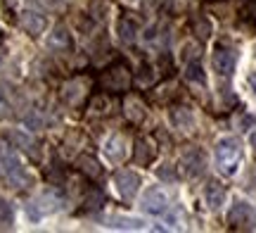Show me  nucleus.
<instances>
[{"label":"nucleus","mask_w":256,"mask_h":233,"mask_svg":"<svg viewBox=\"0 0 256 233\" xmlns=\"http://www.w3.org/2000/svg\"><path fill=\"white\" fill-rule=\"evenodd\" d=\"M12 140H14L22 150H26L28 155H36V143H34V138H31V136L22 133V131H14V133H12Z\"/></svg>","instance_id":"aec40b11"},{"label":"nucleus","mask_w":256,"mask_h":233,"mask_svg":"<svg viewBox=\"0 0 256 233\" xmlns=\"http://www.w3.org/2000/svg\"><path fill=\"white\" fill-rule=\"evenodd\" d=\"M0 174L12 188H26L31 183L26 169L22 167V159H19L14 145H10L5 140H0Z\"/></svg>","instance_id":"f257e3e1"},{"label":"nucleus","mask_w":256,"mask_h":233,"mask_svg":"<svg viewBox=\"0 0 256 233\" xmlns=\"http://www.w3.org/2000/svg\"><path fill=\"white\" fill-rule=\"evenodd\" d=\"M57 207H60V197L52 195V193H43V195L36 197L34 202H28L26 212L31 219H40V216L48 214V212H55Z\"/></svg>","instance_id":"1a4fd4ad"},{"label":"nucleus","mask_w":256,"mask_h":233,"mask_svg":"<svg viewBox=\"0 0 256 233\" xmlns=\"http://www.w3.org/2000/svg\"><path fill=\"white\" fill-rule=\"evenodd\" d=\"M48 46L52 48V50H69L72 48V36H69V31L64 27H57L50 38H48Z\"/></svg>","instance_id":"6ab92c4d"},{"label":"nucleus","mask_w":256,"mask_h":233,"mask_svg":"<svg viewBox=\"0 0 256 233\" xmlns=\"http://www.w3.org/2000/svg\"><path fill=\"white\" fill-rule=\"evenodd\" d=\"M0 221L2 224H12V207L5 200H0Z\"/></svg>","instance_id":"a878e982"},{"label":"nucleus","mask_w":256,"mask_h":233,"mask_svg":"<svg viewBox=\"0 0 256 233\" xmlns=\"http://www.w3.org/2000/svg\"><path fill=\"white\" fill-rule=\"evenodd\" d=\"M88 91H90V84H88V79H83V76H76L72 79L69 84L62 88V98L66 105H72V107H78V105L88 98Z\"/></svg>","instance_id":"39448f33"},{"label":"nucleus","mask_w":256,"mask_h":233,"mask_svg":"<svg viewBox=\"0 0 256 233\" xmlns=\"http://www.w3.org/2000/svg\"><path fill=\"white\" fill-rule=\"evenodd\" d=\"M254 221V209L244 200H235V205L228 212V226L230 228H247Z\"/></svg>","instance_id":"6e6552de"},{"label":"nucleus","mask_w":256,"mask_h":233,"mask_svg":"<svg viewBox=\"0 0 256 233\" xmlns=\"http://www.w3.org/2000/svg\"><path fill=\"white\" fill-rule=\"evenodd\" d=\"M156 174H159V178H166V181H176V171L168 167V164H166V169H159Z\"/></svg>","instance_id":"bb28decb"},{"label":"nucleus","mask_w":256,"mask_h":233,"mask_svg":"<svg viewBox=\"0 0 256 233\" xmlns=\"http://www.w3.org/2000/svg\"><path fill=\"white\" fill-rule=\"evenodd\" d=\"M74 167L78 169L81 174H86L88 178H98L102 174V167L100 162L92 157V155H81V157H76V162H74Z\"/></svg>","instance_id":"2eb2a0df"},{"label":"nucleus","mask_w":256,"mask_h":233,"mask_svg":"<svg viewBox=\"0 0 256 233\" xmlns=\"http://www.w3.org/2000/svg\"><path fill=\"white\" fill-rule=\"evenodd\" d=\"M140 207L147 214H164L168 209V195L162 188H147L142 200H140Z\"/></svg>","instance_id":"423d86ee"},{"label":"nucleus","mask_w":256,"mask_h":233,"mask_svg":"<svg viewBox=\"0 0 256 233\" xmlns=\"http://www.w3.org/2000/svg\"><path fill=\"white\" fill-rule=\"evenodd\" d=\"M204 200H206L209 209H218L223 205V200H226V188L220 186L218 181H209L206 188H204Z\"/></svg>","instance_id":"4468645a"},{"label":"nucleus","mask_w":256,"mask_h":233,"mask_svg":"<svg viewBox=\"0 0 256 233\" xmlns=\"http://www.w3.org/2000/svg\"><path fill=\"white\" fill-rule=\"evenodd\" d=\"M114 186H116V190L121 193L124 200H133L138 188H140V176H138L133 169H119L114 174Z\"/></svg>","instance_id":"20e7f679"},{"label":"nucleus","mask_w":256,"mask_h":233,"mask_svg":"<svg viewBox=\"0 0 256 233\" xmlns=\"http://www.w3.org/2000/svg\"><path fill=\"white\" fill-rule=\"evenodd\" d=\"M19 27L26 31L28 36H38V34H43L48 27V22L43 15H38L34 10H26V12H22L19 15Z\"/></svg>","instance_id":"9d476101"},{"label":"nucleus","mask_w":256,"mask_h":233,"mask_svg":"<svg viewBox=\"0 0 256 233\" xmlns=\"http://www.w3.org/2000/svg\"><path fill=\"white\" fill-rule=\"evenodd\" d=\"M140 81H142V84H152V67H145V69H142Z\"/></svg>","instance_id":"cd10ccee"},{"label":"nucleus","mask_w":256,"mask_h":233,"mask_svg":"<svg viewBox=\"0 0 256 233\" xmlns=\"http://www.w3.org/2000/svg\"><path fill=\"white\" fill-rule=\"evenodd\" d=\"M183 57L188 62H194V60L200 57V46H197V43H188V46L183 48Z\"/></svg>","instance_id":"393cba45"},{"label":"nucleus","mask_w":256,"mask_h":233,"mask_svg":"<svg viewBox=\"0 0 256 233\" xmlns=\"http://www.w3.org/2000/svg\"><path fill=\"white\" fill-rule=\"evenodd\" d=\"M214 159H216V169L223 176H232L240 169L242 162V145L238 138H220L214 148Z\"/></svg>","instance_id":"f03ea898"},{"label":"nucleus","mask_w":256,"mask_h":233,"mask_svg":"<svg viewBox=\"0 0 256 233\" xmlns=\"http://www.w3.org/2000/svg\"><path fill=\"white\" fill-rule=\"evenodd\" d=\"M138 27H140V19H138L136 15L121 17V22H119L121 41H124V43H133V41H136V34H138Z\"/></svg>","instance_id":"f3484780"},{"label":"nucleus","mask_w":256,"mask_h":233,"mask_svg":"<svg viewBox=\"0 0 256 233\" xmlns=\"http://www.w3.org/2000/svg\"><path fill=\"white\" fill-rule=\"evenodd\" d=\"M171 124H174L176 129L188 131L194 126V117H192V112L188 107H174L171 110Z\"/></svg>","instance_id":"a211bd4d"},{"label":"nucleus","mask_w":256,"mask_h":233,"mask_svg":"<svg viewBox=\"0 0 256 233\" xmlns=\"http://www.w3.org/2000/svg\"><path fill=\"white\" fill-rule=\"evenodd\" d=\"M192 34L200 38V41H206V38L211 36V24L206 22V19L197 17L194 22H192Z\"/></svg>","instance_id":"4be33fe9"},{"label":"nucleus","mask_w":256,"mask_h":233,"mask_svg":"<svg viewBox=\"0 0 256 233\" xmlns=\"http://www.w3.org/2000/svg\"><path fill=\"white\" fill-rule=\"evenodd\" d=\"M124 114H126V119L130 121V124H142V121H145V114H147V107L142 105V100H138V98H126Z\"/></svg>","instance_id":"f8f14e48"},{"label":"nucleus","mask_w":256,"mask_h":233,"mask_svg":"<svg viewBox=\"0 0 256 233\" xmlns=\"http://www.w3.org/2000/svg\"><path fill=\"white\" fill-rule=\"evenodd\" d=\"M102 84H104V91H110V93H126L130 88V69H128V65L116 62L114 67H110L102 76Z\"/></svg>","instance_id":"7ed1b4c3"},{"label":"nucleus","mask_w":256,"mask_h":233,"mask_svg":"<svg viewBox=\"0 0 256 233\" xmlns=\"http://www.w3.org/2000/svg\"><path fill=\"white\" fill-rule=\"evenodd\" d=\"M154 155H156V145L150 138L136 140V155H133L136 164H150V162L154 159Z\"/></svg>","instance_id":"ddd939ff"},{"label":"nucleus","mask_w":256,"mask_h":233,"mask_svg":"<svg viewBox=\"0 0 256 233\" xmlns=\"http://www.w3.org/2000/svg\"><path fill=\"white\" fill-rule=\"evenodd\" d=\"M104 155H107L110 162H121L126 157V140H124V136H112L107 140V145H104Z\"/></svg>","instance_id":"dca6fc26"},{"label":"nucleus","mask_w":256,"mask_h":233,"mask_svg":"<svg viewBox=\"0 0 256 233\" xmlns=\"http://www.w3.org/2000/svg\"><path fill=\"white\" fill-rule=\"evenodd\" d=\"M204 167H206V162H204V155H202L197 148L188 150L183 155V169H185V176L190 178H197L204 171Z\"/></svg>","instance_id":"9b49d317"},{"label":"nucleus","mask_w":256,"mask_h":233,"mask_svg":"<svg viewBox=\"0 0 256 233\" xmlns=\"http://www.w3.org/2000/svg\"><path fill=\"white\" fill-rule=\"evenodd\" d=\"M5 114H8V100H5V93L0 88V117H5Z\"/></svg>","instance_id":"c85d7f7f"},{"label":"nucleus","mask_w":256,"mask_h":233,"mask_svg":"<svg viewBox=\"0 0 256 233\" xmlns=\"http://www.w3.org/2000/svg\"><path fill=\"white\" fill-rule=\"evenodd\" d=\"M249 86H252V91L256 93V74H252L249 76Z\"/></svg>","instance_id":"c756f323"},{"label":"nucleus","mask_w":256,"mask_h":233,"mask_svg":"<svg viewBox=\"0 0 256 233\" xmlns=\"http://www.w3.org/2000/svg\"><path fill=\"white\" fill-rule=\"evenodd\" d=\"M211 65L218 72L220 76H230L235 72V65H238V50L235 48H216V53L211 57Z\"/></svg>","instance_id":"0eeeda50"},{"label":"nucleus","mask_w":256,"mask_h":233,"mask_svg":"<svg viewBox=\"0 0 256 233\" xmlns=\"http://www.w3.org/2000/svg\"><path fill=\"white\" fill-rule=\"evenodd\" d=\"M240 15H242V22H247L252 29H256V0H244Z\"/></svg>","instance_id":"412c9836"},{"label":"nucleus","mask_w":256,"mask_h":233,"mask_svg":"<svg viewBox=\"0 0 256 233\" xmlns=\"http://www.w3.org/2000/svg\"><path fill=\"white\" fill-rule=\"evenodd\" d=\"M185 76H188V81H197V84H204V81H206L197 60H194V62H188V72H185Z\"/></svg>","instance_id":"5701e85b"},{"label":"nucleus","mask_w":256,"mask_h":233,"mask_svg":"<svg viewBox=\"0 0 256 233\" xmlns=\"http://www.w3.org/2000/svg\"><path fill=\"white\" fill-rule=\"evenodd\" d=\"M0 41H2V29H0Z\"/></svg>","instance_id":"7c9ffc66"},{"label":"nucleus","mask_w":256,"mask_h":233,"mask_svg":"<svg viewBox=\"0 0 256 233\" xmlns=\"http://www.w3.org/2000/svg\"><path fill=\"white\" fill-rule=\"evenodd\" d=\"M114 228H142V221H138V219H121V216H116V219H112V224Z\"/></svg>","instance_id":"b1692460"}]
</instances>
